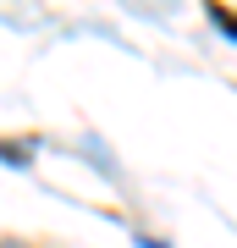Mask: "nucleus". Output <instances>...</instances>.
I'll list each match as a JSON object with an SVG mask.
<instances>
[{"label":"nucleus","mask_w":237,"mask_h":248,"mask_svg":"<svg viewBox=\"0 0 237 248\" xmlns=\"http://www.w3.org/2000/svg\"><path fill=\"white\" fill-rule=\"evenodd\" d=\"M210 22L221 28V33H232V39H237V11H226V6H210Z\"/></svg>","instance_id":"obj_1"},{"label":"nucleus","mask_w":237,"mask_h":248,"mask_svg":"<svg viewBox=\"0 0 237 248\" xmlns=\"http://www.w3.org/2000/svg\"><path fill=\"white\" fill-rule=\"evenodd\" d=\"M0 248H11V243H0Z\"/></svg>","instance_id":"obj_2"}]
</instances>
